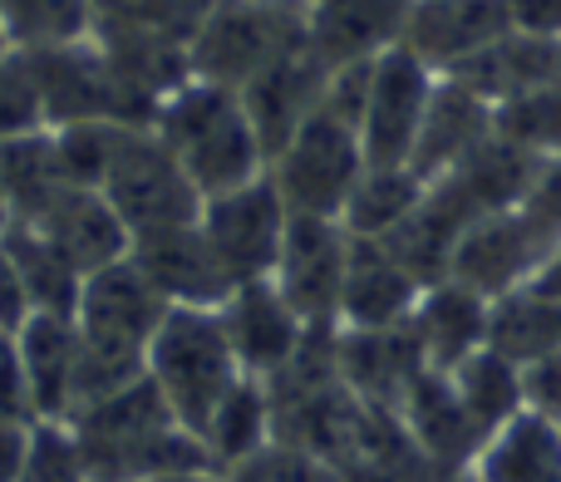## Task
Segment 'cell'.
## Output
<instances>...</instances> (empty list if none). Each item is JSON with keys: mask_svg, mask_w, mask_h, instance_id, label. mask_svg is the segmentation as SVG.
Wrapping results in <instances>:
<instances>
[{"mask_svg": "<svg viewBox=\"0 0 561 482\" xmlns=\"http://www.w3.org/2000/svg\"><path fill=\"white\" fill-rule=\"evenodd\" d=\"M419 286L404 266L394 261V251L385 241H359L350 246V266H345V290H340V330H394L414 315Z\"/></svg>", "mask_w": 561, "mask_h": 482, "instance_id": "obj_20", "label": "cell"}, {"mask_svg": "<svg viewBox=\"0 0 561 482\" xmlns=\"http://www.w3.org/2000/svg\"><path fill=\"white\" fill-rule=\"evenodd\" d=\"M365 144L359 128L350 118H340L335 108L320 104L306 124L296 128L286 148L272 158V183L280 187L286 207L296 217H340L355 193V183L365 177Z\"/></svg>", "mask_w": 561, "mask_h": 482, "instance_id": "obj_6", "label": "cell"}, {"mask_svg": "<svg viewBox=\"0 0 561 482\" xmlns=\"http://www.w3.org/2000/svg\"><path fill=\"white\" fill-rule=\"evenodd\" d=\"M448 79H458V84H468L478 99H488L493 108H503L523 94L561 84V39L527 35V30H507L497 45H488L483 55H473L468 65H458Z\"/></svg>", "mask_w": 561, "mask_h": 482, "instance_id": "obj_22", "label": "cell"}, {"mask_svg": "<svg viewBox=\"0 0 561 482\" xmlns=\"http://www.w3.org/2000/svg\"><path fill=\"white\" fill-rule=\"evenodd\" d=\"M5 49H10V39H5V35H0V55H5Z\"/></svg>", "mask_w": 561, "mask_h": 482, "instance_id": "obj_45", "label": "cell"}, {"mask_svg": "<svg viewBox=\"0 0 561 482\" xmlns=\"http://www.w3.org/2000/svg\"><path fill=\"white\" fill-rule=\"evenodd\" d=\"M217 315H222V330L232 340V355L242 365V375H256V379H276L296 359V349L306 345V330H310L272 280L237 286L217 306Z\"/></svg>", "mask_w": 561, "mask_h": 482, "instance_id": "obj_12", "label": "cell"}, {"mask_svg": "<svg viewBox=\"0 0 561 482\" xmlns=\"http://www.w3.org/2000/svg\"><path fill=\"white\" fill-rule=\"evenodd\" d=\"M473 482H561V428L542 414L523 409L497 434L483 438L478 458L468 463Z\"/></svg>", "mask_w": 561, "mask_h": 482, "instance_id": "obj_24", "label": "cell"}, {"mask_svg": "<svg viewBox=\"0 0 561 482\" xmlns=\"http://www.w3.org/2000/svg\"><path fill=\"white\" fill-rule=\"evenodd\" d=\"M306 5H310V0H306Z\"/></svg>", "mask_w": 561, "mask_h": 482, "instance_id": "obj_46", "label": "cell"}, {"mask_svg": "<svg viewBox=\"0 0 561 482\" xmlns=\"http://www.w3.org/2000/svg\"><path fill=\"white\" fill-rule=\"evenodd\" d=\"M409 0H310L306 45L325 69L365 65L404 39Z\"/></svg>", "mask_w": 561, "mask_h": 482, "instance_id": "obj_15", "label": "cell"}, {"mask_svg": "<svg viewBox=\"0 0 561 482\" xmlns=\"http://www.w3.org/2000/svg\"><path fill=\"white\" fill-rule=\"evenodd\" d=\"M488 315H493V300L468 290L463 280L444 276L434 286H424L414 315H409L424 365L438 369V375H454L463 359H473L488 345Z\"/></svg>", "mask_w": 561, "mask_h": 482, "instance_id": "obj_19", "label": "cell"}, {"mask_svg": "<svg viewBox=\"0 0 561 482\" xmlns=\"http://www.w3.org/2000/svg\"><path fill=\"white\" fill-rule=\"evenodd\" d=\"M454 389L458 399H463L468 418H473L478 434H497V428L507 424V418H517L527 409V394H523V365H513L507 355H497V349H478L473 359H463V365L454 369Z\"/></svg>", "mask_w": 561, "mask_h": 482, "instance_id": "obj_28", "label": "cell"}, {"mask_svg": "<svg viewBox=\"0 0 561 482\" xmlns=\"http://www.w3.org/2000/svg\"><path fill=\"white\" fill-rule=\"evenodd\" d=\"M335 365L359 404L394 409V414L404 404L409 385L428 369L409 320L394 330H335Z\"/></svg>", "mask_w": 561, "mask_h": 482, "instance_id": "obj_16", "label": "cell"}, {"mask_svg": "<svg viewBox=\"0 0 561 482\" xmlns=\"http://www.w3.org/2000/svg\"><path fill=\"white\" fill-rule=\"evenodd\" d=\"M79 444L89 482H163L197 468H217L203 438L163 404L153 379H134L118 394L94 399L65 418Z\"/></svg>", "mask_w": 561, "mask_h": 482, "instance_id": "obj_1", "label": "cell"}, {"mask_svg": "<svg viewBox=\"0 0 561 482\" xmlns=\"http://www.w3.org/2000/svg\"><path fill=\"white\" fill-rule=\"evenodd\" d=\"M399 418H404L414 448L424 454V463L434 468L438 478L468 473V463L483 448V434L473 428L463 399H458L454 379L438 375V369H424V375L409 385L404 404H399Z\"/></svg>", "mask_w": 561, "mask_h": 482, "instance_id": "obj_18", "label": "cell"}, {"mask_svg": "<svg viewBox=\"0 0 561 482\" xmlns=\"http://www.w3.org/2000/svg\"><path fill=\"white\" fill-rule=\"evenodd\" d=\"M163 482H232V473H222V468H197V473H178Z\"/></svg>", "mask_w": 561, "mask_h": 482, "instance_id": "obj_41", "label": "cell"}, {"mask_svg": "<svg viewBox=\"0 0 561 482\" xmlns=\"http://www.w3.org/2000/svg\"><path fill=\"white\" fill-rule=\"evenodd\" d=\"M25 227H35L79 276H94V271L114 266L134 246L124 217L108 207V197L99 187H59L35 217H25Z\"/></svg>", "mask_w": 561, "mask_h": 482, "instance_id": "obj_13", "label": "cell"}, {"mask_svg": "<svg viewBox=\"0 0 561 482\" xmlns=\"http://www.w3.org/2000/svg\"><path fill=\"white\" fill-rule=\"evenodd\" d=\"M30 320V300H25V286H20L15 266H10L5 246H0V335H15L20 325Z\"/></svg>", "mask_w": 561, "mask_h": 482, "instance_id": "obj_38", "label": "cell"}, {"mask_svg": "<svg viewBox=\"0 0 561 482\" xmlns=\"http://www.w3.org/2000/svg\"><path fill=\"white\" fill-rule=\"evenodd\" d=\"M144 375L158 385V394L178 414V424H187L203 438V424L222 404L227 389L242 379V365H237L232 340H227L217 310L173 306L158 325V335L148 340Z\"/></svg>", "mask_w": 561, "mask_h": 482, "instance_id": "obj_3", "label": "cell"}, {"mask_svg": "<svg viewBox=\"0 0 561 482\" xmlns=\"http://www.w3.org/2000/svg\"><path fill=\"white\" fill-rule=\"evenodd\" d=\"M517 213L533 222V232L542 237L547 246H557V241H561V153L542 158V168H537L527 197L517 203Z\"/></svg>", "mask_w": 561, "mask_h": 482, "instance_id": "obj_36", "label": "cell"}, {"mask_svg": "<svg viewBox=\"0 0 561 482\" xmlns=\"http://www.w3.org/2000/svg\"><path fill=\"white\" fill-rule=\"evenodd\" d=\"M547 241L533 232L523 213H493L478 217L454 246V261H448V280H463L468 290L488 300H503L513 290H523L527 280L542 271L547 261Z\"/></svg>", "mask_w": 561, "mask_h": 482, "instance_id": "obj_10", "label": "cell"}, {"mask_svg": "<svg viewBox=\"0 0 561 482\" xmlns=\"http://www.w3.org/2000/svg\"><path fill=\"white\" fill-rule=\"evenodd\" d=\"M483 138H493V104L478 99L473 89L458 84V79L438 74L424 128H419V144H414V163L409 168H414L424 183H434V177L454 173Z\"/></svg>", "mask_w": 561, "mask_h": 482, "instance_id": "obj_23", "label": "cell"}, {"mask_svg": "<svg viewBox=\"0 0 561 482\" xmlns=\"http://www.w3.org/2000/svg\"><path fill=\"white\" fill-rule=\"evenodd\" d=\"M424 187L428 183L414 173V168H365V177L355 183L345 213H340V222H345V232L359 237V241H385L419 207Z\"/></svg>", "mask_w": 561, "mask_h": 482, "instance_id": "obj_29", "label": "cell"}, {"mask_svg": "<svg viewBox=\"0 0 561 482\" xmlns=\"http://www.w3.org/2000/svg\"><path fill=\"white\" fill-rule=\"evenodd\" d=\"M232 482H345V473L335 463H325L320 454H310V448L272 438L256 458L232 468Z\"/></svg>", "mask_w": 561, "mask_h": 482, "instance_id": "obj_34", "label": "cell"}, {"mask_svg": "<svg viewBox=\"0 0 561 482\" xmlns=\"http://www.w3.org/2000/svg\"><path fill=\"white\" fill-rule=\"evenodd\" d=\"M0 35L15 49H55L94 35V0H0Z\"/></svg>", "mask_w": 561, "mask_h": 482, "instance_id": "obj_30", "label": "cell"}, {"mask_svg": "<svg viewBox=\"0 0 561 482\" xmlns=\"http://www.w3.org/2000/svg\"><path fill=\"white\" fill-rule=\"evenodd\" d=\"M438 74L404 45L385 49L369 65L365 108H359V144H365L369 168H409L414 163V144L424 128L428 99H434Z\"/></svg>", "mask_w": 561, "mask_h": 482, "instance_id": "obj_8", "label": "cell"}, {"mask_svg": "<svg viewBox=\"0 0 561 482\" xmlns=\"http://www.w3.org/2000/svg\"><path fill=\"white\" fill-rule=\"evenodd\" d=\"M533 290H542V296H552V300H561V241L552 251H547V261H542V271H537L533 280H527Z\"/></svg>", "mask_w": 561, "mask_h": 482, "instance_id": "obj_40", "label": "cell"}, {"mask_svg": "<svg viewBox=\"0 0 561 482\" xmlns=\"http://www.w3.org/2000/svg\"><path fill=\"white\" fill-rule=\"evenodd\" d=\"M523 394H527L533 414H542L547 424L561 428V349L523 369Z\"/></svg>", "mask_w": 561, "mask_h": 482, "instance_id": "obj_37", "label": "cell"}, {"mask_svg": "<svg viewBox=\"0 0 561 482\" xmlns=\"http://www.w3.org/2000/svg\"><path fill=\"white\" fill-rule=\"evenodd\" d=\"M507 30H517L507 0H409L399 45L424 59L434 74H454L458 65L497 45Z\"/></svg>", "mask_w": 561, "mask_h": 482, "instance_id": "obj_11", "label": "cell"}, {"mask_svg": "<svg viewBox=\"0 0 561 482\" xmlns=\"http://www.w3.org/2000/svg\"><path fill=\"white\" fill-rule=\"evenodd\" d=\"M252 5H272V10H306V0H252Z\"/></svg>", "mask_w": 561, "mask_h": 482, "instance_id": "obj_43", "label": "cell"}, {"mask_svg": "<svg viewBox=\"0 0 561 482\" xmlns=\"http://www.w3.org/2000/svg\"><path fill=\"white\" fill-rule=\"evenodd\" d=\"M493 128L503 138H513L517 148L537 158H557L561 153V84H547L537 94H523L513 104L493 108Z\"/></svg>", "mask_w": 561, "mask_h": 482, "instance_id": "obj_33", "label": "cell"}, {"mask_svg": "<svg viewBox=\"0 0 561 482\" xmlns=\"http://www.w3.org/2000/svg\"><path fill=\"white\" fill-rule=\"evenodd\" d=\"M325 79H330V69L316 59V49L300 45V49H290L286 59H276L272 69H262V74L242 89L247 118H252L256 138H262V148H266V168H272V158L296 138V128L320 108Z\"/></svg>", "mask_w": 561, "mask_h": 482, "instance_id": "obj_17", "label": "cell"}, {"mask_svg": "<svg viewBox=\"0 0 561 482\" xmlns=\"http://www.w3.org/2000/svg\"><path fill=\"white\" fill-rule=\"evenodd\" d=\"M272 438H276L272 389H266V379H256V375L237 379V385L222 394V404L213 409V418L203 424V448L222 473H232V468H242L247 458H256Z\"/></svg>", "mask_w": 561, "mask_h": 482, "instance_id": "obj_25", "label": "cell"}, {"mask_svg": "<svg viewBox=\"0 0 561 482\" xmlns=\"http://www.w3.org/2000/svg\"><path fill=\"white\" fill-rule=\"evenodd\" d=\"M134 266L153 280V290L168 300V306H197V310H217L227 296H232V280L217 266L213 246H207L203 227H163V232L134 237L128 246Z\"/></svg>", "mask_w": 561, "mask_h": 482, "instance_id": "obj_14", "label": "cell"}, {"mask_svg": "<svg viewBox=\"0 0 561 482\" xmlns=\"http://www.w3.org/2000/svg\"><path fill=\"white\" fill-rule=\"evenodd\" d=\"M306 45V10H272L252 0H217L213 15L187 39L193 79L222 84L242 94L262 69Z\"/></svg>", "mask_w": 561, "mask_h": 482, "instance_id": "obj_5", "label": "cell"}, {"mask_svg": "<svg viewBox=\"0 0 561 482\" xmlns=\"http://www.w3.org/2000/svg\"><path fill=\"white\" fill-rule=\"evenodd\" d=\"M488 349L507 355L513 365H537V359L561 349V300L542 296V290L523 286L513 296L493 300L488 315Z\"/></svg>", "mask_w": 561, "mask_h": 482, "instance_id": "obj_26", "label": "cell"}, {"mask_svg": "<svg viewBox=\"0 0 561 482\" xmlns=\"http://www.w3.org/2000/svg\"><path fill=\"white\" fill-rule=\"evenodd\" d=\"M45 128H49V108H45V89H39L35 55L10 45L0 55V144L45 134Z\"/></svg>", "mask_w": 561, "mask_h": 482, "instance_id": "obj_31", "label": "cell"}, {"mask_svg": "<svg viewBox=\"0 0 561 482\" xmlns=\"http://www.w3.org/2000/svg\"><path fill=\"white\" fill-rule=\"evenodd\" d=\"M15 227V213H10V203H5V193H0V241H5V232Z\"/></svg>", "mask_w": 561, "mask_h": 482, "instance_id": "obj_42", "label": "cell"}, {"mask_svg": "<svg viewBox=\"0 0 561 482\" xmlns=\"http://www.w3.org/2000/svg\"><path fill=\"white\" fill-rule=\"evenodd\" d=\"M20 482H89L69 424L30 428V454H25V468H20Z\"/></svg>", "mask_w": 561, "mask_h": 482, "instance_id": "obj_35", "label": "cell"}, {"mask_svg": "<svg viewBox=\"0 0 561 482\" xmlns=\"http://www.w3.org/2000/svg\"><path fill=\"white\" fill-rule=\"evenodd\" d=\"M355 237L340 217H296L290 213L286 241L272 271V286L290 300L306 325H335L340 320V290H345V266Z\"/></svg>", "mask_w": 561, "mask_h": 482, "instance_id": "obj_9", "label": "cell"}, {"mask_svg": "<svg viewBox=\"0 0 561 482\" xmlns=\"http://www.w3.org/2000/svg\"><path fill=\"white\" fill-rule=\"evenodd\" d=\"M153 128L178 153V163H183V173L203 193V203L266 173V148L256 138L237 89L187 79V84H178L158 104Z\"/></svg>", "mask_w": 561, "mask_h": 482, "instance_id": "obj_2", "label": "cell"}, {"mask_svg": "<svg viewBox=\"0 0 561 482\" xmlns=\"http://www.w3.org/2000/svg\"><path fill=\"white\" fill-rule=\"evenodd\" d=\"M438 482H473V478H468V473H454V478H438Z\"/></svg>", "mask_w": 561, "mask_h": 482, "instance_id": "obj_44", "label": "cell"}, {"mask_svg": "<svg viewBox=\"0 0 561 482\" xmlns=\"http://www.w3.org/2000/svg\"><path fill=\"white\" fill-rule=\"evenodd\" d=\"M15 349H20V365H25L35 424H65L69 404H75V369H79L75 315L30 310V320L15 330Z\"/></svg>", "mask_w": 561, "mask_h": 482, "instance_id": "obj_21", "label": "cell"}, {"mask_svg": "<svg viewBox=\"0 0 561 482\" xmlns=\"http://www.w3.org/2000/svg\"><path fill=\"white\" fill-rule=\"evenodd\" d=\"M217 0H94V30L124 25V30H158L173 39H193L197 25L213 15Z\"/></svg>", "mask_w": 561, "mask_h": 482, "instance_id": "obj_32", "label": "cell"}, {"mask_svg": "<svg viewBox=\"0 0 561 482\" xmlns=\"http://www.w3.org/2000/svg\"><path fill=\"white\" fill-rule=\"evenodd\" d=\"M0 246H5V256H10V266H15L20 286H25L30 310H45V315H75L79 290H84V276H79V271L35 232V227L15 222Z\"/></svg>", "mask_w": 561, "mask_h": 482, "instance_id": "obj_27", "label": "cell"}, {"mask_svg": "<svg viewBox=\"0 0 561 482\" xmlns=\"http://www.w3.org/2000/svg\"><path fill=\"white\" fill-rule=\"evenodd\" d=\"M513 5V25L527 35L561 39V0H507Z\"/></svg>", "mask_w": 561, "mask_h": 482, "instance_id": "obj_39", "label": "cell"}, {"mask_svg": "<svg viewBox=\"0 0 561 482\" xmlns=\"http://www.w3.org/2000/svg\"><path fill=\"white\" fill-rule=\"evenodd\" d=\"M99 193L124 217L128 237H148L163 227H187L203 217V193L183 173L178 153L158 138V128H124L114 158L104 168Z\"/></svg>", "mask_w": 561, "mask_h": 482, "instance_id": "obj_4", "label": "cell"}, {"mask_svg": "<svg viewBox=\"0 0 561 482\" xmlns=\"http://www.w3.org/2000/svg\"><path fill=\"white\" fill-rule=\"evenodd\" d=\"M197 227H203L227 280L232 286H252V280H272L280 241H286V227H290V207L280 197V187L272 183V173H262L252 183L232 187V193L207 197Z\"/></svg>", "mask_w": 561, "mask_h": 482, "instance_id": "obj_7", "label": "cell"}]
</instances>
